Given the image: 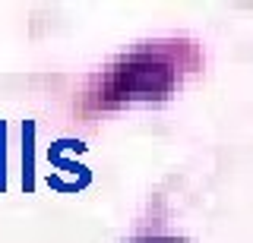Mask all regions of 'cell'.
<instances>
[{"instance_id": "obj_1", "label": "cell", "mask_w": 253, "mask_h": 243, "mask_svg": "<svg viewBox=\"0 0 253 243\" xmlns=\"http://www.w3.org/2000/svg\"><path fill=\"white\" fill-rule=\"evenodd\" d=\"M73 152L83 155V152H89V145H85L83 139H76V136H60L44 148V161H47V168H51L54 177H60V180L70 177L67 183L73 186V193H83L85 186L92 183V171L85 168V164H79L76 158H70Z\"/></svg>"}, {"instance_id": "obj_2", "label": "cell", "mask_w": 253, "mask_h": 243, "mask_svg": "<svg viewBox=\"0 0 253 243\" xmlns=\"http://www.w3.org/2000/svg\"><path fill=\"white\" fill-rule=\"evenodd\" d=\"M35 136H38V123L35 120H22V193L32 196L38 183V171H35Z\"/></svg>"}, {"instance_id": "obj_3", "label": "cell", "mask_w": 253, "mask_h": 243, "mask_svg": "<svg viewBox=\"0 0 253 243\" xmlns=\"http://www.w3.org/2000/svg\"><path fill=\"white\" fill-rule=\"evenodd\" d=\"M6 193V120H0V196Z\"/></svg>"}, {"instance_id": "obj_4", "label": "cell", "mask_w": 253, "mask_h": 243, "mask_svg": "<svg viewBox=\"0 0 253 243\" xmlns=\"http://www.w3.org/2000/svg\"><path fill=\"white\" fill-rule=\"evenodd\" d=\"M130 243H187L180 237H165V234H146V237H133Z\"/></svg>"}]
</instances>
